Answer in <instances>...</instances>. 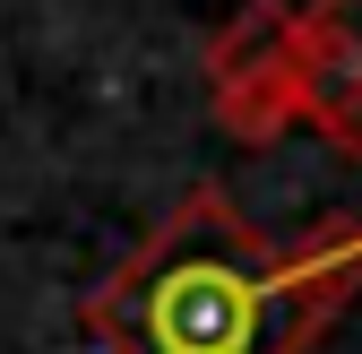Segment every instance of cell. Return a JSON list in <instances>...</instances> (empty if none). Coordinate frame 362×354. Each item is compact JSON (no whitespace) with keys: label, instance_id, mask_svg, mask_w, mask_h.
<instances>
[{"label":"cell","instance_id":"obj_2","mask_svg":"<svg viewBox=\"0 0 362 354\" xmlns=\"http://www.w3.org/2000/svg\"><path fill=\"white\" fill-rule=\"evenodd\" d=\"M293 9L285 0H250V9L224 26V43L207 52V78H216V121L233 130L242 147H267L276 130H293Z\"/></svg>","mask_w":362,"mask_h":354},{"label":"cell","instance_id":"obj_3","mask_svg":"<svg viewBox=\"0 0 362 354\" xmlns=\"http://www.w3.org/2000/svg\"><path fill=\"white\" fill-rule=\"evenodd\" d=\"M285 52H293V121L362 156V0H310Z\"/></svg>","mask_w":362,"mask_h":354},{"label":"cell","instance_id":"obj_1","mask_svg":"<svg viewBox=\"0 0 362 354\" xmlns=\"http://www.w3.org/2000/svg\"><path fill=\"white\" fill-rule=\"evenodd\" d=\"M362 277V225L267 242L224 190H190L112 285L86 294V329L112 354H302Z\"/></svg>","mask_w":362,"mask_h":354}]
</instances>
